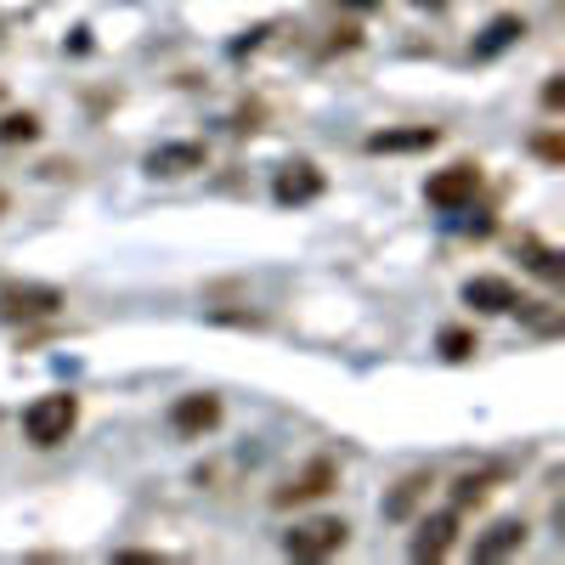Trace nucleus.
Masks as SVG:
<instances>
[{"instance_id":"nucleus-1","label":"nucleus","mask_w":565,"mask_h":565,"mask_svg":"<svg viewBox=\"0 0 565 565\" xmlns=\"http://www.w3.org/2000/svg\"><path fill=\"white\" fill-rule=\"evenodd\" d=\"M74 424H79V396L68 391H52V396H34L23 407V436L29 447H63L74 436Z\"/></svg>"},{"instance_id":"nucleus-2","label":"nucleus","mask_w":565,"mask_h":565,"mask_svg":"<svg viewBox=\"0 0 565 565\" xmlns=\"http://www.w3.org/2000/svg\"><path fill=\"white\" fill-rule=\"evenodd\" d=\"M351 537L345 521H334V514H317V521H300L289 537H282V554L289 559H328V554H340Z\"/></svg>"},{"instance_id":"nucleus-3","label":"nucleus","mask_w":565,"mask_h":565,"mask_svg":"<svg viewBox=\"0 0 565 565\" xmlns=\"http://www.w3.org/2000/svg\"><path fill=\"white\" fill-rule=\"evenodd\" d=\"M476 193H481V164H447V170H436L430 181H424V199H430L436 210H447V215L469 210Z\"/></svg>"},{"instance_id":"nucleus-4","label":"nucleus","mask_w":565,"mask_h":565,"mask_svg":"<svg viewBox=\"0 0 565 565\" xmlns=\"http://www.w3.org/2000/svg\"><path fill=\"white\" fill-rule=\"evenodd\" d=\"M57 311H63V289H52V282H7L0 289V317L7 322H40Z\"/></svg>"},{"instance_id":"nucleus-5","label":"nucleus","mask_w":565,"mask_h":565,"mask_svg":"<svg viewBox=\"0 0 565 565\" xmlns=\"http://www.w3.org/2000/svg\"><path fill=\"white\" fill-rule=\"evenodd\" d=\"M334 487H340V469L328 463V458H317V463H306V469H300V476H295L289 487H277V492H271V503H277V509H295V503H317V498H328Z\"/></svg>"},{"instance_id":"nucleus-6","label":"nucleus","mask_w":565,"mask_h":565,"mask_svg":"<svg viewBox=\"0 0 565 565\" xmlns=\"http://www.w3.org/2000/svg\"><path fill=\"white\" fill-rule=\"evenodd\" d=\"M322 186H328V175H322L311 159H295V164L277 170L271 199H277V204H311V199H322Z\"/></svg>"},{"instance_id":"nucleus-7","label":"nucleus","mask_w":565,"mask_h":565,"mask_svg":"<svg viewBox=\"0 0 565 565\" xmlns=\"http://www.w3.org/2000/svg\"><path fill=\"white\" fill-rule=\"evenodd\" d=\"M463 306H476V311H487V317H503V311H521L526 300L514 295L509 277H469V282H463Z\"/></svg>"},{"instance_id":"nucleus-8","label":"nucleus","mask_w":565,"mask_h":565,"mask_svg":"<svg viewBox=\"0 0 565 565\" xmlns=\"http://www.w3.org/2000/svg\"><path fill=\"white\" fill-rule=\"evenodd\" d=\"M452 543H458V509L424 514L418 537H413V559H441V554H452Z\"/></svg>"},{"instance_id":"nucleus-9","label":"nucleus","mask_w":565,"mask_h":565,"mask_svg":"<svg viewBox=\"0 0 565 565\" xmlns=\"http://www.w3.org/2000/svg\"><path fill=\"white\" fill-rule=\"evenodd\" d=\"M215 424H221V402L215 396H181L170 407V430L175 436H204V430H215Z\"/></svg>"},{"instance_id":"nucleus-10","label":"nucleus","mask_w":565,"mask_h":565,"mask_svg":"<svg viewBox=\"0 0 565 565\" xmlns=\"http://www.w3.org/2000/svg\"><path fill=\"white\" fill-rule=\"evenodd\" d=\"M204 141H164V148H153L148 153V170L153 175H193V170H204Z\"/></svg>"},{"instance_id":"nucleus-11","label":"nucleus","mask_w":565,"mask_h":565,"mask_svg":"<svg viewBox=\"0 0 565 565\" xmlns=\"http://www.w3.org/2000/svg\"><path fill=\"white\" fill-rule=\"evenodd\" d=\"M441 130L436 125H413V130H373L367 136V153H418V148H436Z\"/></svg>"},{"instance_id":"nucleus-12","label":"nucleus","mask_w":565,"mask_h":565,"mask_svg":"<svg viewBox=\"0 0 565 565\" xmlns=\"http://www.w3.org/2000/svg\"><path fill=\"white\" fill-rule=\"evenodd\" d=\"M521 34H526V18L503 12V18H492V23H487V34L476 40V52H469V57H476V63H492V57H498V52H509V45L521 40Z\"/></svg>"},{"instance_id":"nucleus-13","label":"nucleus","mask_w":565,"mask_h":565,"mask_svg":"<svg viewBox=\"0 0 565 565\" xmlns=\"http://www.w3.org/2000/svg\"><path fill=\"white\" fill-rule=\"evenodd\" d=\"M526 543V521H498L487 537H476V559H503Z\"/></svg>"},{"instance_id":"nucleus-14","label":"nucleus","mask_w":565,"mask_h":565,"mask_svg":"<svg viewBox=\"0 0 565 565\" xmlns=\"http://www.w3.org/2000/svg\"><path fill=\"white\" fill-rule=\"evenodd\" d=\"M430 487H436V481L424 476V469H418V476H407V481H402V487L385 498V514H391V521H407V514H413L424 498H430Z\"/></svg>"},{"instance_id":"nucleus-15","label":"nucleus","mask_w":565,"mask_h":565,"mask_svg":"<svg viewBox=\"0 0 565 565\" xmlns=\"http://www.w3.org/2000/svg\"><path fill=\"white\" fill-rule=\"evenodd\" d=\"M492 487H498L492 469H481V476H458V487H452V509H481V503L492 498Z\"/></svg>"},{"instance_id":"nucleus-16","label":"nucleus","mask_w":565,"mask_h":565,"mask_svg":"<svg viewBox=\"0 0 565 565\" xmlns=\"http://www.w3.org/2000/svg\"><path fill=\"white\" fill-rule=\"evenodd\" d=\"M521 260H526L537 277H548V282L565 271V266H559V249H548V244H537V238H521Z\"/></svg>"},{"instance_id":"nucleus-17","label":"nucleus","mask_w":565,"mask_h":565,"mask_svg":"<svg viewBox=\"0 0 565 565\" xmlns=\"http://www.w3.org/2000/svg\"><path fill=\"white\" fill-rule=\"evenodd\" d=\"M436 345H441V356H447V362H469V356L481 351V340L469 334V328H441V340H436Z\"/></svg>"},{"instance_id":"nucleus-18","label":"nucleus","mask_w":565,"mask_h":565,"mask_svg":"<svg viewBox=\"0 0 565 565\" xmlns=\"http://www.w3.org/2000/svg\"><path fill=\"white\" fill-rule=\"evenodd\" d=\"M34 136H40L34 114H7L0 119V148H18V141H34Z\"/></svg>"},{"instance_id":"nucleus-19","label":"nucleus","mask_w":565,"mask_h":565,"mask_svg":"<svg viewBox=\"0 0 565 565\" xmlns=\"http://www.w3.org/2000/svg\"><path fill=\"white\" fill-rule=\"evenodd\" d=\"M537 153H543L548 164H559V159H565V141H559V136H537Z\"/></svg>"},{"instance_id":"nucleus-20","label":"nucleus","mask_w":565,"mask_h":565,"mask_svg":"<svg viewBox=\"0 0 565 565\" xmlns=\"http://www.w3.org/2000/svg\"><path fill=\"white\" fill-rule=\"evenodd\" d=\"M543 103H548V108H559V103H565V85H559V74L543 85Z\"/></svg>"},{"instance_id":"nucleus-21","label":"nucleus","mask_w":565,"mask_h":565,"mask_svg":"<svg viewBox=\"0 0 565 565\" xmlns=\"http://www.w3.org/2000/svg\"><path fill=\"white\" fill-rule=\"evenodd\" d=\"M119 559H130V565H159V554H148V548H125Z\"/></svg>"},{"instance_id":"nucleus-22","label":"nucleus","mask_w":565,"mask_h":565,"mask_svg":"<svg viewBox=\"0 0 565 565\" xmlns=\"http://www.w3.org/2000/svg\"><path fill=\"white\" fill-rule=\"evenodd\" d=\"M340 7H356V12H373V7H380V0H340Z\"/></svg>"},{"instance_id":"nucleus-23","label":"nucleus","mask_w":565,"mask_h":565,"mask_svg":"<svg viewBox=\"0 0 565 565\" xmlns=\"http://www.w3.org/2000/svg\"><path fill=\"white\" fill-rule=\"evenodd\" d=\"M413 7H447V0H413Z\"/></svg>"},{"instance_id":"nucleus-24","label":"nucleus","mask_w":565,"mask_h":565,"mask_svg":"<svg viewBox=\"0 0 565 565\" xmlns=\"http://www.w3.org/2000/svg\"><path fill=\"white\" fill-rule=\"evenodd\" d=\"M7 204H12V199H7V186H0V215H7Z\"/></svg>"}]
</instances>
